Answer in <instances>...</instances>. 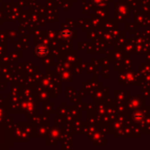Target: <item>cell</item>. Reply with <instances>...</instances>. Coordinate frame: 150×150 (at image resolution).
Segmentation results:
<instances>
[{"label":"cell","mask_w":150,"mask_h":150,"mask_svg":"<svg viewBox=\"0 0 150 150\" xmlns=\"http://www.w3.org/2000/svg\"><path fill=\"white\" fill-rule=\"evenodd\" d=\"M36 54L39 56L43 57L48 54V48L45 45H39L36 48Z\"/></svg>","instance_id":"obj_1"}]
</instances>
